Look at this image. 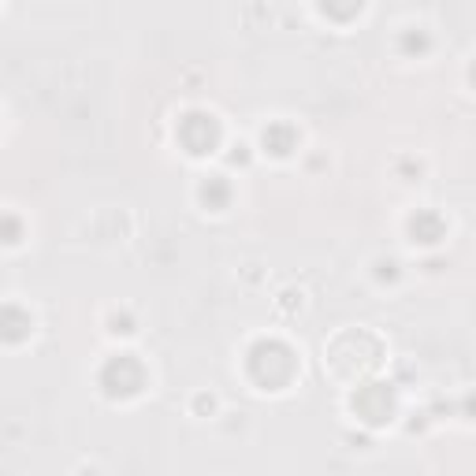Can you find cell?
I'll return each instance as SVG.
<instances>
[{"instance_id": "obj_1", "label": "cell", "mask_w": 476, "mask_h": 476, "mask_svg": "<svg viewBox=\"0 0 476 476\" xmlns=\"http://www.w3.org/2000/svg\"><path fill=\"white\" fill-rule=\"evenodd\" d=\"M142 380H145V372H142V365L134 362V357H115V362L104 369V376H101L108 394H134L142 387Z\"/></svg>"}, {"instance_id": "obj_2", "label": "cell", "mask_w": 476, "mask_h": 476, "mask_svg": "<svg viewBox=\"0 0 476 476\" xmlns=\"http://www.w3.org/2000/svg\"><path fill=\"white\" fill-rule=\"evenodd\" d=\"M183 142L193 149V153H205L213 142H216V124L209 115H190L183 124Z\"/></svg>"}, {"instance_id": "obj_3", "label": "cell", "mask_w": 476, "mask_h": 476, "mask_svg": "<svg viewBox=\"0 0 476 476\" xmlns=\"http://www.w3.org/2000/svg\"><path fill=\"white\" fill-rule=\"evenodd\" d=\"M26 328H30V316L26 312H19V309H5V312H0V335H5V339H23Z\"/></svg>"}, {"instance_id": "obj_4", "label": "cell", "mask_w": 476, "mask_h": 476, "mask_svg": "<svg viewBox=\"0 0 476 476\" xmlns=\"http://www.w3.org/2000/svg\"><path fill=\"white\" fill-rule=\"evenodd\" d=\"M264 145H272L275 153H287V149H291V131H287V127H272V131H264Z\"/></svg>"}, {"instance_id": "obj_5", "label": "cell", "mask_w": 476, "mask_h": 476, "mask_svg": "<svg viewBox=\"0 0 476 476\" xmlns=\"http://www.w3.org/2000/svg\"><path fill=\"white\" fill-rule=\"evenodd\" d=\"M324 8L332 15H339V19H346V15H353L357 8H362V0H324Z\"/></svg>"}, {"instance_id": "obj_6", "label": "cell", "mask_w": 476, "mask_h": 476, "mask_svg": "<svg viewBox=\"0 0 476 476\" xmlns=\"http://www.w3.org/2000/svg\"><path fill=\"white\" fill-rule=\"evenodd\" d=\"M223 197H227V186L223 183H213V186H205V202H223Z\"/></svg>"}]
</instances>
